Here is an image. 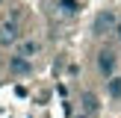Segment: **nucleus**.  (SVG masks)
Segmentation results:
<instances>
[{
    "instance_id": "nucleus-2",
    "label": "nucleus",
    "mask_w": 121,
    "mask_h": 118,
    "mask_svg": "<svg viewBox=\"0 0 121 118\" xmlns=\"http://www.w3.org/2000/svg\"><path fill=\"white\" fill-rule=\"evenodd\" d=\"M12 44H18V24L3 21L0 24V47H12Z\"/></svg>"
},
{
    "instance_id": "nucleus-1",
    "label": "nucleus",
    "mask_w": 121,
    "mask_h": 118,
    "mask_svg": "<svg viewBox=\"0 0 121 118\" xmlns=\"http://www.w3.org/2000/svg\"><path fill=\"white\" fill-rule=\"evenodd\" d=\"M112 27H115V15H112L109 9H104V12H98V18H95V24H92V30H95V35H104V33H109Z\"/></svg>"
},
{
    "instance_id": "nucleus-6",
    "label": "nucleus",
    "mask_w": 121,
    "mask_h": 118,
    "mask_svg": "<svg viewBox=\"0 0 121 118\" xmlns=\"http://www.w3.org/2000/svg\"><path fill=\"white\" fill-rule=\"evenodd\" d=\"M83 109H86V112H98V97H95L92 92L83 94Z\"/></svg>"
},
{
    "instance_id": "nucleus-4",
    "label": "nucleus",
    "mask_w": 121,
    "mask_h": 118,
    "mask_svg": "<svg viewBox=\"0 0 121 118\" xmlns=\"http://www.w3.org/2000/svg\"><path fill=\"white\" fill-rule=\"evenodd\" d=\"M98 68H100V74L112 77V71H115V53L112 50H100L98 53Z\"/></svg>"
},
{
    "instance_id": "nucleus-5",
    "label": "nucleus",
    "mask_w": 121,
    "mask_h": 118,
    "mask_svg": "<svg viewBox=\"0 0 121 118\" xmlns=\"http://www.w3.org/2000/svg\"><path fill=\"white\" fill-rule=\"evenodd\" d=\"M9 71H12V74H30V71H33V62L15 53V56L9 59Z\"/></svg>"
},
{
    "instance_id": "nucleus-7",
    "label": "nucleus",
    "mask_w": 121,
    "mask_h": 118,
    "mask_svg": "<svg viewBox=\"0 0 121 118\" xmlns=\"http://www.w3.org/2000/svg\"><path fill=\"white\" fill-rule=\"evenodd\" d=\"M106 88H109V94H112V97H121V77H109Z\"/></svg>"
},
{
    "instance_id": "nucleus-8",
    "label": "nucleus",
    "mask_w": 121,
    "mask_h": 118,
    "mask_svg": "<svg viewBox=\"0 0 121 118\" xmlns=\"http://www.w3.org/2000/svg\"><path fill=\"white\" fill-rule=\"evenodd\" d=\"M115 33H118V38H121V21H118V27H115Z\"/></svg>"
},
{
    "instance_id": "nucleus-9",
    "label": "nucleus",
    "mask_w": 121,
    "mask_h": 118,
    "mask_svg": "<svg viewBox=\"0 0 121 118\" xmlns=\"http://www.w3.org/2000/svg\"><path fill=\"white\" fill-rule=\"evenodd\" d=\"M0 3H3V0H0Z\"/></svg>"
},
{
    "instance_id": "nucleus-3",
    "label": "nucleus",
    "mask_w": 121,
    "mask_h": 118,
    "mask_svg": "<svg viewBox=\"0 0 121 118\" xmlns=\"http://www.w3.org/2000/svg\"><path fill=\"white\" fill-rule=\"evenodd\" d=\"M39 50H41V44H39L35 38H24V41H18V50H15V53L33 62V56H39Z\"/></svg>"
}]
</instances>
